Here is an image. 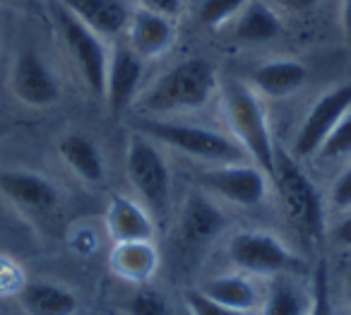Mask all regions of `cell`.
Returning a JSON list of instances; mask_svg holds the SVG:
<instances>
[{
    "label": "cell",
    "instance_id": "8992f818",
    "mask_svg": "<svg viewBox=\"0 0 351 315\" xmlns=\"http://www.w3.org/2000/svg\"><path fill=\"white\" fill-rule=\"evenodd\" d=\"M53 22L58 30L60 39H63L65 51L73 58L75 68L80 70L87 89L94 97H104V87H106V68H108V49L104 44V36L89 30L84 22H80L70 10L63 5H56Z\"/></svg>",
    "mask_w": 351,
    "mask_h": 315
},
{
    "label": "cell",
    "instance_id": "ba28073f",
    "mask_svg": "<svg viewBox=\"0 0 351 315\" xmlns=\"http://www.w3.org/2000/svg\"><path fill=\"white\" fill-rule=\"evenodd\" d=\"M351 108V82L325 92L311 106L308 116L303 118L298 135L293 140V154L296 156H313L320 152L322 142L327 140L339 118Z\"/></svg>",
    "mask_w": 351,
    "mask_h": 315
},
{
    "label": "cell",
    "instance_id": "4316f807",
    "mask_svg": "<svg viewBox=\"0 0 351 315\" xmlns=\"http://www.w3.org/2000/svg\"><path fill=\"white\" fill-rule=\"evenodd\" d=\"M188 305L195 315H250L248 310L229 308V305H221L217 301H212L210 296H205L200 289L188 291Z\"/></svg>",
    "mask_w": 351,
    "mask_h": 315
},
{
    "label": "cell",
    "instance_id": "1f68e13d",
    "mask_svg": "<svg viewBox=\"0 0 351 315\" xmlns=\"http://www.w3.org/2000/svg\"><path fill=\"white\" fill-rule=\"evenodd\" d=\"M332 238H335V243H339V246H351V214L337 224L335 231H332Z\"/></svg>",
    "mask_w": 351,
    "mask_h": 315
},
{
    "label": "cell",
    "instance_id": "5b68a950",
    "mask_svg": "<svg viewBox=\"0 0 351 315\" xmlns=\"http://www.w3.org/2000/svg\"><path fill=\"white\" fill-rule=\"evenodd\" d=\"M125 166L132 188L137 190L145 207L156 222H164L171 207V174L152 137L137 132L128 140Z\"/></svg>",
    "mask_w": 351,
    "mask_h": 315
},
{
    "label": "cell",
    "instance_id": "7c38bea8",
    "mask_svg": "<svg viewBox=\"0 0 351 315\" xmlns=\"http://www.w3.org/2000/svg\"><path fill=\"white\" fill-rule=\"evenodd\" d=\"M0 193L22 212L44 217L58 207V188L46 176L34 171L12 169L0 174Z\"/></svg>",
    "mask_w": 351,
    "mask_h": 315
},
{
    "label": "cell",
    "instance_id": "d6a6232c",
    "mask_svg": "<svg viewBox=\"0 0 351 315\" xmlns=\"http://www.w3.org/2000/svg\"><path fill=\"white\" fill-rule=\"evenodd\" d=\"M341 32H344L346 46L351 49V0H341Z\"/></svg>",
    "mask_w": 351,
    "mask_h": 315
},
{
    "label": "cell",
    "instance_id": "d4e9b609",
    "mask_svg": "<svg viewBox=\"0 0 351 315\" xmlns=\"http://www.w3.org/2000/svg\"><path fill=\"white\" fill-rule=\"evenodd\" d=\"M351 152V108L339 118V123L335 126V130L327 135V140L322 142L320 152L317 154L322 159H337V156H344Z\"/></svg>",
    "mask_w": 351,
    "mask_h": 315
},
{
    "label": "cell",
    "instance_id": "30bf717a",
    "mask_svg": "<svg viewBox=\"0 0 351 315\" xmlns=\"http://www.w3.org/2000/svg\"><path fill=\"white\" fill-rule=\"evenodd\" d=\"M200 183L241 207H255L267 195V174L260 166L226 164L200 174Z\"/></svg>",
    "mask_w": 351,
    "mask_h": 315
},
{
    "label": "cell",
    "instance_id": "7402d4cb",
    "mask_svg": "<svg viewBox=\"0 0 351 315\" xmlns=\"http://www.w3.org/2000/svg\"><path fill=\"white\" fill-rule=\"evenodd\" d=\"M200 291L205 296H210L212 301H217V303L229 305V308L250 310L258 303L255 286L250 284L245 277H239V275L215 277V279L205 281V284L200 286Z\"/></svg>",
    "mask_w": 351,
    "mask_h": 315
},
{
    "label": "cell",
    "instance_id": "83f0119b",
    "mask_svg": "<svg viewBox=\"0 0 351 315\" xmlns=\"http://www.w3.org/2000/svg\"><path fill=\"white\" fill-rule=\"evenodd\" d=\"M128 313L130 315H169V305L164 303L159 294L154 291H140L130 299L128 303Z\"/></svg>",
    "mask_w": 351,
    "mask_h": 315
},
{
    "label": "cell",
    "instance_id": "3957f363",
    "mask_svg": "<svg viewBox=\"0 0 351 315\" xmlns=\"http://www.w3.org/2000/svg\"><path fill=\"white\" fill-rule=\"evenodd\" d=\"M274 183H277L279 198H282L284 212L289 222L296 226L311 241L325 233V212H322L320 195H317L313 180L301 171V166L282 150H274Z\"/></svg>",
    "mask_w": 351,
    "mask_h": 315
},
{
    "label": "cell",
    "instance_id": "484cf974",
    "mask_svg": "<svg viewBox=\"0 0 351 315\" xmlns=\"http://www.w3.org/2000/svg\"><path fill=\"white\" fill-rule=\"evenodd\" d=\"M308 315H332V303H330V277H327L325 262L315 267L313 275V299H311V310Z\"/></svg>",
    "mask_w": 351,
    "mask_h": 315
},
{
    "label": "cell",
    "instance_id": "d6986e66",
    "mask_svg": "<svg viewBox=\"0 0 351 315\" xmlns=\"http://www.w3.org/2000/svg\"><path fill=\"white\" fill-rule=\"evenodd\" d=\"M22 308L29 315H75L77 296L53 281H32L20 294Z\"/></svg>",
    "mask_w": 351,
    "mask_h": 315
},
{
    "label": "cell",
    "instance_id": "2e32d148",
    "mask_svg": "<svg viewBox=\"0 0 351 315\" xmlns=\"http://www.w3.org/2000/svg\"><path fill=\"white\" fill-rule=\"evenodd\" d=\"M106 229L111 233L113 243L152 241L154 219H152L149 209L142 207L137 200L116 195L106 209Z\"/></svg>",
    "mask_w": 351,
    "mask_h": 315
},
{
    "label": "cell",
    "instance_id": "ac0fdd59",
    "mask_svg": "<svg viewBox=\"0 0 351 315\" xmlns=\"http://www.w3.org/2000/svg\"><path fill=\"white\" fill-rule=\"evenodd\" d=\"M226 226V217L210 198L205 195H191L181 212V241L186 246H202L215 238Z\"/></svg>",
    "mask_w": 351,
    "mask_h": 315
},
{
    "label": "cell",
    "instance_id": "277c9868",
    "mask_svg": "<svg viewBox=\"0 0 351 315\" xmlns=\"http://www.w3.org/2000/svg\"><path fill=\"white\" fill-rule=\"evenodd\" d=\"M135 128L142 135L152 137L161 145L173 147V150L183 152L188 156H195V159L217 161V164H234V161L243 159V152L234 140H229L221 132L210 130V128L161 121V118L137 121Z\"/></svg>",
    "mask_w": 351,
    "mask_h": 315
},
{
    "label": "cell",
    "instance_id": "f546056e",
    "mask_svg": "<svg viewBox=\"0 0 351 315\" xmlns=\"http://www.w3.org/2000/svg\"><path fill=\"white\" fill-rule=\"evenodd\" d=\"M140 8L142 10H149V12H156V15L176 20L183 10V0H140Z\"/></svg>",
    "mask_w": 351,
    "mask_h": 315
},
{
    "label": "cell",
    "instance_id": "836d02e7",
    "mask_svg": "<svg viewBox=\"0 0 351 315\" xmlns=\"http://www.w3.org/2000/svg\"><path fill=\"white\" fill-rule=\"evenodd\" d=\"M346 299H349V305H351V270L346 272Z\"/></svg>",
    "mask_w": 351,
    "mask_h": 315
},
{
    "label": "cell",
    "instance_id": "4fadbf2b",
    "mask_svg": "<svg viewBox=\"0 0 351 315\" xmlns=\"http://www.w3.org/2000/svg\"><path fill=\"white\" fill-rule=\"evenodd\" d=\"M128 46L142 60H152L166 54L176 41V22L171 17L156 15L149 10H135L128 22Z\"/></svg>",
    "mask_w": 351,
    "mask_h": 315
},
{
    "label": "cell",
    "instance_id": "e0dca14e",
    "mask_svg": "<svg viewBox=\"0 0 351 315\" xmlns=\"http://www.w3.org/2000/svg\"><path fill=\"white\" fill-rule=\"evenodd\" d=\"M308 70L296 58H274L258 65L250 75V84L258 94L269 99H284L306 84Z\"/></svg>",
    "mask_w": 351,
    "mask_h": 315
},
{
    "label": "cell",
    "instance_id": "ffe728a7",
    "mask_svg": "<svg viewBox=\"0 0 351 315\" xmlns=\"http://www.w3.org/2000/svg\"><path fill=\"white\" fill-rule=\"evenodd\" d=\"M111 265L123 279L145 281L159 265V253L152 241H125L116 243L111 253Z\"/></svg>",
    "mask_w": 351,
    "mask_h": 315
},
{
    "label": "cell",
    "instance_id": "8fae6325",
    "mask_svg": "<svg viewBox=\"0 0 351 315\" xmlns=\"http://www.w3.org/2000/svg\"><path fill=\"white\" fill-rule=\"evenodd\" d=\"M142 73H145V60L128 44H121L113 51H108L104 97H106L108 111L113 116H118V113H123L128 106L135 104L137 94H140Z\"/></svg>",
    "mask_w": 351,
    "mask_h": 315
},
{
    "label": "cell",
    "instance_id": "f1b7e54d",
    "mask_svg": "<svg viewBox=\"0 0 351 315\" xmlns=\"http://www.w3.org/2000/svg\"><path fill=\"white\" fill-rule=\"evenodd\" d=\"M332 205L339 209L351 207V166L346 171H341V176L335 180V188H332Z\"/></svg>",
    "mask_w": 351,
    "mask_h": 315
},
{
    "label": "cell",
    "instance_id": "4dcf8cb0",
    "mask_svg": "<svg viewBox=\"0 0 351 315\" xmlns=\"http://www.w3.org/2000/svg\"><path fill=\"white\" fill-rule=\"evenodd\" d=\"M277 3L287 12H296V15H301V12L313 10V8H315L320 0H277Z\"/></svg>",
    "mask_w": 351,
    "mask_h": 315
},
{
    "label": "cell",
    "instance_id": "6da1fadb",
    "mask_svg": "<svg viewBox=\"0 0 351 315\" xmlns=\"http://www.w3.org/2000/svg\"><path fill=\"white\" fill-rule=\"evenodd\" d=\"M217 92V73L205 58H188L176 63L156 78L132 106L147 116L178 111H197Z\"/></svg>",
    "mask_w": 351,
    "mask_h": 315
},
{
    "label": "cell",
    "instance_id": "603a6c76",
    "mask_svg": "<svg viewBox=\"0 0 351 315\" xmlns=\"http://www.w3.org/2000/svg\"><path fill=\"white\" fill-rule=\"evenodd\" d=\"M308 310L311 299L303 294V289H298L289 275H274L263 315H308Z\"/></svg>",
    "mask_w": 351,
    "mask_h": 315
},
{
    "label": "cell",
    "instance_id": "44dd1931",
    "mask_svg": "<svg viewBox=\"0 0 351 315\" xmlns=\"http://www.w3.org/2000/svg\"><path fill=\"white\" fill-rule=\"evenodd\" d=\"M58 152L63 161L87 183H99L104 178V159L99 147L89 137L70 132L58 142Z\"/></svg>",
    "mask_w": 351,
    "mask_h": 315
},
{
    "label": "cell",
    "instance_id": "5bb4252c",
    "mask_svg": "<svg viewBox=\"0 0 351 315\" xmlns=\"http://www.w3.org/2000/svg\"><path fill=\"white\" fill-rule=\"evenodd\" d=\"M229 34L239 44H267L282 36L284 25L265 0H248L229 22Z\"/></svg>",
    "mask_w": 351,
    "mask_h": 315
},
{
    "label": "cell",
    "instance_id": "cb8c5ba5",
    "mask_svg": "<svg viewBox=\"0 0 351 315\" xmlns=\"http://www.w3.org/2000/svg\"><path fill=\"white\" fill-rule=\"evenodd\" d=\"M248 0H202L197 8V20L205 27H224Z\"/></svg>",
    "mask_w": 351,
    "mask_h": 315
},
{
    "label": "cell",
    "instance_id": "7a4b0ae2",
    "mask_svg": "<svg viewBox=\"0 0 351 315\" xmlns=\"http://www.w3.org/2000/svg\"><path fill=\"white\" fill-rule=\"evenodd\" d=\"M221 102H224L226 121L239 137L241 147L253 156L255 166H260L267 176H274V150H277V145L272 140L269 123L258 99V92L241 80H229L221 89Z\"/></svg>",
    "mask_w": 351,
    "mask_h": 315
},
{
    "label": "cell",
    "instance_id": "e575fe53",
    "mask_svg": "<svg viewBox=\"0 0 351 315\" xmlns=\"http://www.w3.org/2000/svg\"><path fill=\"white\" fill-rule=\"evenodd\" d=\"M125 3H132V0H125Z\"/></svg>",
    "mask_w": 351,
    "mask_h": 315
},
{
    "label": "cell",
    "instance_id": "9c48e42d",
    "mask_svg": "<svg viewBox=\"0 0 351 315\" xmlns=\"http://www.w3.org/2000/svg\"><path fill=\"white\" fill-rule=\"evenodd\" d=\"M10 87L17 102L34 108L53 106L60 99V82L36 51L22 49L12 60Z\"/></svg>",
    "mask_w": 351,
    "mask_h": 315
},
{
    "label": "cell",
    "instance_id": "52a82bcc",
    "mask_svg": "<svg viewBox=\"0 0 351 315\" xmlns=\"http://www.w3.org/2000/svg\"><path fill=\"white\" fill-rule=\"evenodd\" d=\"M229 257L253 275H303L306 262L293 255L277 236L265 231H241L231 238Z\"/></svg>",
    "mask_w": 351,
    "mask_h": 315
},
{
    "label": "cell",
    "instance_id": "9a60e30c",
    "mask_svg": "<svg viewBox=\"0 0 351 315\" xmlns=\"http://www.w3.org/2000/svg\"><path fill=\"white\" fill-rule=\"evenodd\" d=\"M60 5L99 36L123 34L132 17L130 3L125 0H60Z\"/></svg>",
    "mask_w": 351,
    "mask_h": 315
}]
</instances>
